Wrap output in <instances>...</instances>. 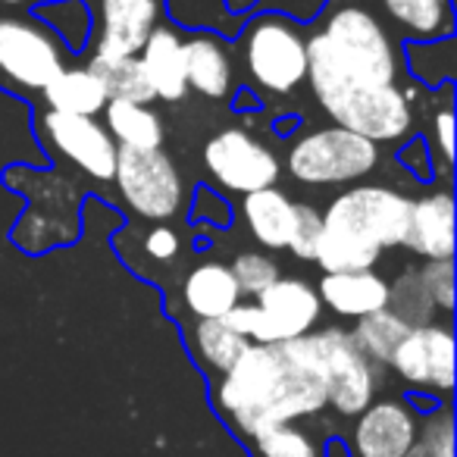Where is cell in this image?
I'll list each match as a JSON object with an SVG mask.
<instances>
[{"label": "cell", "instance_id": "6da1fadb", "mask_svg": "<svg viewBox=\"0 0 457 457\" xmlns=\"http://www.w3.org/2000/svg\"><path fill=\"white\" fill-rule=\"evenodd\" d=\"M213 411L238 438L251 442L282 423L326 411V388L301 342L251 345L210 388Z\"/></svg>", "mask_w": 457, "mask_h": 457}, {"label": "cell", "instance_id": "7a4b0ae2", "mask_svg": "<svg viewBox=\"0 0 457 457\" xmlns=\"http://www.w3.org/2000/svg\"><path fill=\"white\" fill-rule=\"evenodd\" d=\"M307 57L363 85H407L404 47L361 0H326L307 26Z\"/></svg>", "mask_w": 457, "mask_h": 457}, {"label": "cell", "instance_id": "3957f363", "mask_svg": "<svg viewBox=\"0 0 457 457\" xmlns=\"http://www.w3.org/2000/svg\"><path fill=\"white\" fill-rule=\"evenodd\" d=\"M304 85L332 126L348 129L376 147L404 141L417 132V97L407 91V85L354 82L317 57H307Z\"/></svg>", "mask_w": 457, "mask_h": 457}, {"label": "cell", "instance_id": "277c9868", "mask_svg": "<svg viewBox=\"0 0 457 457\" xmlns=\"http://www.w3.org/2000/svg\"><path fill=\"white\" fill-rule=\"evenodd\" d=\"M232 51H238L248 85L267 97H292L307 82V26L288 13L245 16Z\"/></svg>", "mask_w": 457, "mask_h": 457}, {"label": "cell", "instance_id": "5b68a950", "mask_svg": "<svg viewBox=\"0 0 457 457\" xmlns=\"http://www.w3.org/2000/svg\"><path fill=\"white\" fill-rule=\"evenodd\" d=\"M70 63L72 54L32 10H0V91L35 101Z\"/></svg>", "mask_w": 457, "mask_h": 457}, {"label": "cell", "instance_id": "8992f818", "mask_svg": "<svg viewBox=\"0 0 457 457\" xmlns=\"http://www.w3.org/2000/svg\"><path fill=\"white\" fill-rule=\"evenodd\" d=\"M379 163V147L342 126L311 129L298 135L286 154L288 176L311 188H348L373 176Z\"/></svg>", "mask_w": 457, "mask_h": 457}, {"label": "cell", "instance_id": "52a82bcc", "mask_svg": "<svg viewBox=\"0 0 457 457\" xmlns=\"http://www.w3.org/2000/svg\"><path fill=\"white\" fill-rule=\"evenodd\" d=\"M307 361L320 373L326 388V407L338 417H361L376 401L382 382V370L361 354L348 329L342 326H326L313 329L298 338Z\"/></svg>", "mask_w": 457, "mask_h": 457}, {"label": "cell", "instance_id": "ba28073f", "mask_svg": "<svg viewBox=\"0 0 457 457\" xmlns=\"http://www.w3.org/2000/svg\"><path fill=\"white\" fill-rule=\"evenodd\" d=\"M411 195L395 185L357 182L342 188L320 216L323 228H336L376 251H392L404 245L411 220Z\"/></svg>", "mask_w": 457, "mask_h": 457}, {"label": "cell", "instance_id": "9c48e42d", "mask_svg": "<svg viewBox=\"0 0 457 457\" xmlns=\"http://www.w3.org/2000/svg\"><path fill=\"white\" fill-rule=\"evenodd\" d=\"M113 185L122 204L141 220L166 222L182 213V172L163 147H157V151H120L116 154Z\"/></svg>", "mask_w": 457, "mask_h": 457}, {"label": "cell", "instance_id": "30bf717a", "mask_svg": "<svg viewBox=\"0 0 457 457\" xmlns=\"http://www.w3.org/2000/svg\"><path fill=\"white\" fill-rule=\"evenodd\" d=\"M207 176L228 195L273 188L282 176V160L263 138L245 126H226L213 132L201 147Z\"/></svg>", "mask_w": 457, "mask_h": 457}, {"label": "cell", "instance_id": "8fae6325", "mask_svg": "<svg viewBox=\"0 0 457 457\" xmlns=\"http://www.w3.org/2000/svg\"><path fill=\"white\" fill-rule=\"evenodd\" d=\"M388 370L413 395H429V398L438 395L448 404L451 388H454V329H451V320L411 326L388 357Z\"/></svg>", "mask_w": 457, "mask_h": 457}, {"label": "cell", "instance_id": "7c38bea8", "mask_svg": "<svg viewBox=\"0 0 457 457\" xmlns=\"http://www.w3.org/2000/svg\"><path fill=\"white\" fill-rule=\"evenodd\" d=\"M35 132L54 157H63L82 176L95 179V182H113L120 147L113 145L97 116H70L41 107Z\"/></svg>", "mask_w": 457, "mask_h": 457}, {"label": "cell", "instance_id": "4fadbf2b", "mask_svg": "<svg viewBox=\"0 0 457 457\" xmlns=\"http://www.w3.org/2000/svg\"><path fill=\"white\" fill-rule=\"evenodd\" d=\"M166 16L163 0H97L88 51L95 57H138Z\"/></svg>", "mask_w": 457, "mask_h": 457}, {"label": "cell", "instance_id": "5bb4252c", "mask_svg": "<svg viewBox=\"0 0 457 457\" xmlns=\"http://www.w3.org/2000/svg\"><path fill=\"white\" fill-rule=\"evenodd\" d=\"M351 451L354 457H404L413 451L420 432V413L411 401L379 398L354 417Z\"/></svg>", "mask_w": 457, "mask_h": 457}, {"label": "cell", "instance_id": "9a60e30c", "mask_svg": "<svg viewBox=\"0 0 457 457\" xmlns=\"http://www.w3.org/2000/svg\"><path fill=\"white\" fill-rule=\"evenodd\" d=\"M251 301L261 307L273 345L304 338L323 320V304H320L317 286L301 279V276H279L273 286L263 288Z\"/></svg>", "mask_w": 457, "mask_h": 457}, {"label": "cell", "instance_id": "2e32d148", "mask_svg": "<svg viewBox=\"0 0 457 457\" xmlns=\"http://www.w3.org/2000/svg\"><path fill=\"white\" fill-rule=\"evenodd\" d=\"M401 47L454 38L451 0H361Z\"/></svg>", "mask_w": 457, "mask_h": 457}, {"label": "cell", "instance_id": "e0dca14e", "mask_svg": "<svg viewBox=\"0 0 457 457\" xmlns=\"http://www.w3.org/2000/svg\"><path fill=\"white\" fill-rule=\"evenodd\" d=\"M185 82L204 101H226L236 91V51L222 32L185 35Z\"/></svg>", "mask_w": 457, "mask_h": 457}, {"label": "cell", "instance_id": "ac0fdd59", "mask_svg": "<svg viewBox=\"0 0 457 457\" xmlns=\"http://www.w3.org/2000/svg\"><path fill=\"white\" fill-rule=\"evenodd\" d=\"M420 261H451L454 257V191L429 188L411 201L404 245Z\"/></svg>", "mask_w": 457, "mask_h": 457}, {"label": "cell", "instance_id": "d6986e66", "mask_svg": "<svg viewBox=\"0 0 457 457\" xmlns=\"http://www.w3.org/2000/svg\"><path fill=\"white\" fill-rule=\"evenodd\" d=\"M185 32L176 22L163 20L141 47L138 60L145 66V76L154 88V97L166 104H179L188 97V82H185Z\"/></svg>", "mask_w": 457, "mask_h": 457}, {"label": "cell", "instance_id": "ffe728a7", "mask_svg": "<svg viewBox=\"0 0 457 457\" xmlns=\"http://www.w3.org/2000/svg\"><path fill=\"white\" fill-rule=\"evenodd\" d=\"M320 304L329 307L336 317L361 320L388 307V279L376 270L357 273H323L317 282Z\"/></svg>", "mask_w": 457, "mask_h": 457}, {"label": "cell", "instance_id": "44dd1931", "mask_svg": "<svg viewBox=\"0 0 457 457\" xmlns=\"http://www.w3.org/2000/svg\"><path fill=\"white\" fill-rule=\"evenodd\" d=\"M295 204L292 195L273 185V188H261L242 195L238 204V216H242L248 236L261 245V251H288L295 228Z\"/></svg>", "mask_w": 457, "mask_h": 457}, {"label": "cell", "instance_id": "7402d4cb", "mask_svg": "<svg viewBox=\"0 0 457 457\" xmlns=\"http://www.w3.org/2000/svg\"><path fill=\"white\" fill-rule=\"evenodd\" d=\"M242 298L236 276L222 261H201L182 279V304L191 320H222Z\"/></svg>", "mask_w": 457, "mask_h": 457}, {"label": "cell", "instance_id": "603a6c76", "mask_svg": "<svg viewBox=\"0 0 457 457\" xmlns=\"http://www.w3.org/2000/svg\"><path fill=\"white\" fill-rule=\"evenodd\" d=\"M97 120L104 122V129H107V135L120 151H157L166 141L163 116L154 110V104L110 97Z\"/></svg>", "mask_w": 457, "mask_h": 457}, {"label": "cell", "instance_id": "cb8c5ba5", "mask_svg": "<svg viewBox=\"0 0 457 457\" xmlns=\"http://www.w3.org/2000/svg\"><path fill=\"white\" fill-rule=\"evenodd\" d=\"M107 101L110 95L104 82L85 63H70L41 91V107L70 116H101Z\"/></svg>", "mask_w": 457, "mask_h": 457}, {"label": "cell", "instance_id": "d4e9b609", "mask_svg": "<svg viewBox=\"0 0 457 457\" xmlns=\"http://www.w3.org/2000/svg\"><path fill=\"white\" fill-rule=\"evenodd\" d=\"M185 345H188V354L195 357L201 373L213 382L222 373H228L232 363L251 348V342H245L238 332L228 329L222 320H191L185 326Z\"/></svg>", "mask_w": 457, "mask_h": 457}, {"label": "cell", "instance_id": "484cf974", "mask_svg": "<svg viewBox=\"0 0 457 457\" xmlns=\"http://www.w3.org/2000/svg\"><path fill=\"white\" fill-rule=\"evenodd\" d=\"M54 35L66 45L72 57L88 51L91 29H95V10L88 0H51L32 10Z\"/></svg>", "mask_w": 457, "mask_h": 457}, {"label": "cell", "instance_id": "4316f807", "mask_svg": "<svg viewBox=\"0 0 457 457\" xmlns=\"http://www.w3.org/2000/svg\"><path fill=\"white\" fill-rule=\"evenodd\" d=\"M85 66L101 79L110 97L135 104H157L138 57H95V54H88Z\"/></svg>", "mask_w": 457, "mask_h": 457}, {"label": "cell", "instance_id": "83f0119b", "mask_svg": "<svg viewBox=\"0 0 457 457\" xmlns=\"http://www.w3.org/2000/svg\"><path fill=\"white\" fill-rule=\"evenodd\" d=\"M407 329H411V326H407L398 313L386 307V311H376V313H370V317L354 320V329H348V332L357 348H361V354L367 357V361H373L379 370H386L388 357L398 348L401 338L407 336Z\"/></svg>", "mask_w": 457, "mask_h": 457}, {"label": "cell", "instance_id": "f1b7e54d", "mask_svg": "<svg viewBox=\"0 0 457 457\" xmlns=\"http://www.w3.org/2000/svg\"><path fill=\"white\" fill-rule=\"evenodd\" d=\"M379 257L382 251L370 248V245L357 242L345 232H336V228H323L313 263L323 273H357V270H376Z\"/></svg>", "mask_w": 457, "mask_h": 457}, {"label": "cell", "instance_id": "f546056e", "mask_svg": "<svg viewBox=\"0 0 457 457\" xmlns=\"http://www.w3.org/2000/svg\"><path fill=\"white\" fill-rule=\"evenodd\" d=\"M257 457H323V445L311 429L298 423H282L251 438Z\"/></svg>", "mask_w": 457, "mask_h": 457}, {"label": "cell", "instance_id": "4dcf8cb0", "mask_svg": "<svg viewBox=\"0 0 457 457\" xmlns=\"http://www.w3.org/2000/svg\"><path fill=\"white\" fill-rule=\"evenodd\" d=\"M388 311H395L407 326H423L432 323L436 307L426 298L423 286H420L417 270H404L395 282H388Z\"/></svg>", "mask_w": 457, "mask_h": 457}, {"label": "cell", "instance_id": "1f68e13d", "mask_svg": "<svg viewBox=\"0 0 457 457\" xmlns=\"http://www.w3.org/2000/svg\"><path fill=\"white\" fill-rule=\"evenodd\" d=\"M451 91H454V82L442 88V104L432 107L429 113V147L432 154V166H438L445 179H451V170H454V107H451Z\"/></svg>", "mask_w": 457, "mask_h": 457}, {"label": "cell", "instance_id": "d6a6232c", "mask_svg": "<svg viewBox=\"0 0 457 457\" xmlns=\"http://www.w3.org/2000/svg\"><path fill=\"white\" fill-rule=\"evenodd\" d=\"M228 270H232L238 288H242V298H257L263 288H270L282 276V267L276 263V257L261 248L236 254L232 263H228Z\"/></svg>", "mask_w": 457, "mask_h": 457}, {"label": "cell", "instance_id": "836d02e7", "mask_svg": "<svg viewBox=\"0 0 457 457\" xmlns=\"http://www.w3.org/2000/svg\"><path fill=\"white\" fill-rule=\"evenodd\" d=\"M417 448L423 457H454V417L448 404H438L420 420Z\"/></svg>", "mask_w": 457, "mask_h": 457}, {"label": "cell", "instance_id": "e575fe53", "mask_svg": "<svg viewBox=\"0 0 457 457\" xmlns=\"http://www.w3.org/2000/svg\"><path fill=\"white\" fill-rule=\"evenodd\" d=\"M417 276L426 298L432 301V307L442 311L445 320H451V311H454V263L423 261V267H417Z\"/></svg>", "mask_w": 457, "mask_h": 457}, {"label": "cell", "instance_id": "d590c367", "mask_svg": "<svg viewBox=\"0 0 457 457\" xmlns=\"http://www.w3.org/2000/svg\"><path fill=\"white\" fill-rule=\"evenodd\" d=\"M320 236H323V216L313 204L298 201L295 204V228H292V242H288V251H292L298 261L313 263V254H317Z\"/></svg>", "mask_w": 457, "mask_h": 457}, {"label": "cell", "instance_id": "8d00e7d4", "mask_svg": "<svg viewBox=\"0 0 457 457\" xmlns=\"http://www.w3.org/2000/svg\"><path fill=\"white\" fill-rule=\"evenodd\" d=\"M188 216H191V222H204V220H207L210 226L226 228L228 222H232V207H228V201L216 188H210V185H197L195 197H191Z\"/></svg>", "mask_w": 457, "mask_h": 457}, {"label": "cell", "instance_id": "74e56055", "mask_svg": "<svg viewBox=\"0 0 457 457\" xmlns=\"http://www.w3.org/2000/svg\"><path fill=\"white\" fill-rule=\"evenodd\" d=\"M141 248H145V254L151 257L154 263H170L179 257L182 242H179V232L172 226H166V222H154V226L145 232V238H141Z\"/></svg>", "mask_w": 457, "mask_h": 457}, {"label": "cell", "instance_id": "f35d334b", "mask_svg": "<svg viewBox=\"0 0 457 457\" xmlns=\"http://www.w3.org/2000/svg\"><path fill=\"white\" fill-rule=\"evenodd\" d=\"M398 160L407 166V172H413L417 179H432L436 176V166H432V154L426 147V138L411 135L404 141V147H398Z\"/></svg>", "mask_w": 457, "mask_h": 457}, {"label": "cell", "instance_id": "ab89813d", "mask_svg": "<svg viewBox=\"0 0 457 457\" xmlns=\"http://www.w3.org/2000/svg\"><path fill=\"white\" fill-rule=\"evenodd\" d=\"M257 4L261 0H222V10L228 16H236V20H245V16L257 13Z\"/></svg>", "mask_w": 457, "mask_h": 457}, {"label": "cell", "instance_id": "60d3db41", "mask_svg": "<svg viewBox=\"0 0 457 457\" xmlns=\"http://www.w3.org/2000/svg\"><path fill=\"white\" fill-rule=\"evenodd\" d=\"M0 10H32V0H0Z\"/></svg>", "mask_w": 457, "mask_h": 457}, {"label": "cell", "instance_id": "b9f144b4", "mask_svg": "<svg viewBox=\"0 0 457 457\" xmlns=\"http://www.w3.org/2000/svg\"><path fill=\"white\" fill-rule=\"evenodd\" d=\"M404 457H423V451H420V448H417V445H413V451H407V454H404Z\"/></svg>", "mask_w": 457, "mask_h": 457}, {"label": "cell", "instance_id": "7bdbcfd3", "mask_svg": "<svg viewBox=\"0 0 457 457\" xmlns=\"http://www.w3.org/2000/svg\"><path fill=\"white\" fill-rule=\"evenodd\" d=\"M41 4H51V0H32V10H35V7H41Z\"/></svg>", "mask_w": 457, "mask_h": 457}]
</instances>
